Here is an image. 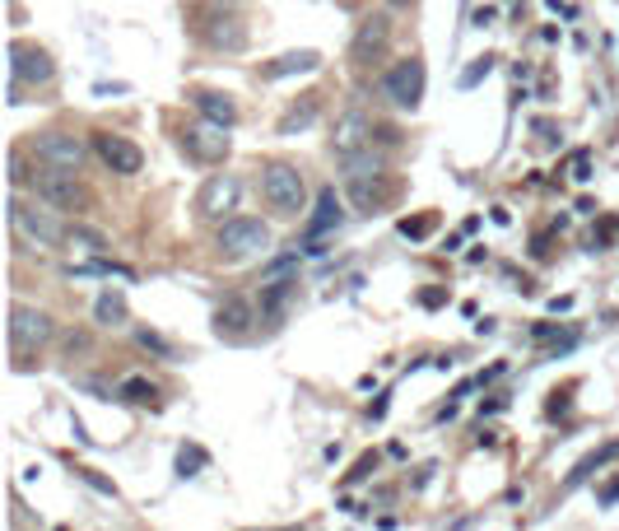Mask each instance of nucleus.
Masks as SVG:
<instances>
[{
    "mask_svg": "<svg viewBox=\"0 0 619 531\" xmlns=\"http://www.w3.org/2000/svg\"><path fill=\"white\" fill-rule=\"evenodd\" d=\"M261 196H266V205L284 219H294L308 210V182H303V173H298L294 164H270L266 173H261Z\"/></svg>",
    "mask_w": 619,
    "mask_h": 531,
    "instance_id": "obj_1",
    "label": "nucleus"
},
{
    "mask_svg": "<svg viewBox=\"0 0 619 531\" xmlns=\"http://www.w3.org/2000/svg\"><path fill=\"white\" fill-rule=\"evenodd\" d=\"M10 224H14V233H19L24 243H33V247H56V243H66V238H70V229L56 219L52 205H47V210H38V205L14 201L10 205Z\"/></svg>",
    "mask_w": 619,
    "mask_h": 531,
    "instance_id": "obj_2",
    "label": "nucleus"
},
{
    "mask_svg": "<svg viewBox=\"0 0 619 531\" xmlns=\"http://www.w3.org/2000/svg\"><path fill=\"white\" fill-rule=\"evenodd\" d=\"M219 257L224 261H247V257H261L270 247V229L261 224V219H224L219 224Z\"/></svg>",
    "mask_w": 619,
    "mask_h": 531,
    "instance_id": "obj_3",
    "label": "nucleus"
},
{
    "mask_svg": "<svg viewBox=\"0 0 619 531\" xmlns=\"http://www.w3.org/2000/svg\"><path fill=\"white\" fill-rule=\"evenodd\" d=\"M382 94H387L396 108L415 112L419 98H424V61H419V56H405V61H396V66L382 75Z\"/></svg>",
    "mask_w": 619,
    "mask_h": 531,
    "instance_id": "obj_4",
    "label": "nucleus"
},
{
    "mask_svg": "<svg viewBox=\"0 0 619 531\" xmlns=\"http://www.w3.org/2000/svg\"><path fill=\"white\" fill-rule=\"evenodd\" d=\"M56 336V322L38 308H28V303H14L10 308V345L24 354H38L42 345Z\"/></svg>",
    "mask_w": 619,
    "mask_h": 531,
    "instance_id": "obj_5",
    "label": "nucleus"
},
{
    "mask_svg": "<svg viewBox=\"0 0 619 531\" xmlns=\"http://www.w3.org/2000/svg\"><path fill=\"white\" fill-rule=\"evenodd\" d=\"M33 187H38V201L52 205V210H80L89 201V191L80 187L75 168H47V173L33 177Z\"/></svg>",
    "mask_w": 619,
    "mask_h": 531,
    "instance_id": "obj_6",
    "label": "nucleus"
},
{
    "mask_svg": "<svg viewBox=\"0 0 619 531\" xmlns=\"http://www.w3.org/2000/svg\"><path fill=\"white\" fill-rule=\"evenodd\" d=\"M238 196H243V182L233 173H215L196 191V215L201 219H224L229 210H238Z\"/></svg>",
    "mask_w": 619,
    "mask_h": 531,
    "instance_id": "obj_7",
    "label": "nucleus"
},
{
    "mask_svg": "<svg viewBox=\"0 0 619 531\" xmlns=\"http://www.w3.org/2000/svg\"><path fill=\"white\" fill-rule=\"evenodd\" d=\"M56 75V61L52 52H42L33 42H14L10 47V80L19 84H52Z\"/></svg>",
    "mask_w": 619,
    "mask_h": 531,
    "instance_id": "obj_8",
    "label": "nucleus"
},
{
    "mask_svg": "<svg viewBox=\"0 0 619 531\" xmlns=\"http://www.w3.org/2000/svg\"><path fill=\"white\" fill-rule=\"evenodd\" d=\"M229 126L219 122H201V126H187L182 131V150L191 159H201V164H219V159H229V136H224Z\"/></svg>",
    "mask_w": 619,
    "mask_h": 531,
    "instance_id": "obj_9",
    "label": "nucleus"
},
{
    "mask_svg": "<svg viewBox=\"0 0 619 531\" xmlns=\"http://www.w3.org/2000/svg\"><path fill=\"white\" fill-rule=\"evenodd\" d=\"M340 224H345V210H340V196L331 187L322 191V196H317V210H312V219H308V229H303V252H312V257H317V252H326L322 247V238L331 229H340Z\"/></svg>",
    "mask_w": 619,
    "mask_h": 531,
    "instance_id": "obj_10",
    "label": "nucleus"
},
{
    "mask_svg": "<svg viewBox=\"0 0 619 531\" xmlns=\"http://www.w3.org/2000/svg\"><path fill=\"white\" fill-rule=\"evenodd\" d=\"M33 154H38V164L47 168H75L80 173L84 164V140L80 136H66V131H47V136H38V145H33Z\"/></svg>",
    "mask_w": 619,
    "mask_h": 531,
    "instance_id": "obj_11",
    "label": "nucleus"
},
{
    "mask_svg": "<svg viewBox=\"0 0 619 531\" xmlns=\"http://www.w3.org/2000/svg\"><path fill=\"white\" fill-rule=\"evenodd\" d=\"M94 154L112 168V173H122V177H131V173H140V168H145L140 145H131L126 136H112V131H94Z\"/></svg>",
    "mask_w": 619,
    "mask_h": 531,
    "instance_id": "obj_12",
    "label": "nucleus"
},
{
    "mask_svg": "<svg viewBox=\"0 0 619 531\" xmlns=\"http://www.w3.org/2000/svg\"><path fill=\"white\" fill-rule=\"evenodd\" d=\"M391 42V19L387 14H368L364 24H359V33H354L350 42V56L359 61V66H368V61H377V56L387 52Z\"/></svg>",
    "mask_w": 619,
    "mask_h": 531,
    "instance_id": "obj_13",
    "label": "nucleus"
},
{
    "mask_svg": "<svg viewBox=\"0 0 619 531\" xmlns=\"http://www.w3.org/2000/svg\"><path fill=\"white\" fill-rule=\"evenodd\" d=\"M201 24H205V42H210L215 52H243L247 47V28L238 24V14L215 10V14H205Z\"/></svg>",
    "mask_w": 619,
    "mask_h": 531,
    "instance_id": "obj_14",
    "label": "nucleus"
},
{
    "mask_svg": "<svg viewBox=\"0 0 619 531\" xmlns=\"http://www.w3.org/2000/svg\"><path fill=\"white\" fill-rule=\"evenodd\" d=\"M252 322H256L252 303H247V299H229L215 313V336H219V341H247V336H252Z\"/></svg>",
    "mask_w": 619,
    "mask_h": 531,
    "instance_id": "obj_15",
    "label": "nucleus"
},
{
    "mask_svg": "<svg viewBox=\"0 0 619 531\" xmlns=\"http://www.w3.org/2000/svg\"><path fill=\"white\" fill-rule=\"evenodd\" d=\"M373 145V122H368L364 112H345L336 122V136H331V150L336 154H350V150H364Z\"/></svg>",
    "mask_w": 619,
    "mask_h": 531,
    "instance_id": "obj_16",
    "label": "nucleus"
},
{
    "mask_svg": "<svg viewBox=\"0 0 619 531\" xmlns=\"http://www.w3.org/2000/svg\"><path fill=\"white\" fill-rule=\"evenodd\" d=\"M294 294H298V280H289V275H275V280L261 289V322L280 327V322H284V308L294 303Z\"/></svg>",
    "mask_w": 619,
    "mask_h": 531,
    "instance_id": "obj_17",
    "label": "nucleus"
},
{
    "mask_svg": "<svg viewBox=\"0 0 619 531\" xmlns=\"http://www.w3.org/2000/svg\"><path fill=\"white\" fill-rule=\"evenodd\" d=\"M191 103H196V112H201L205 122H219V126L238 122V103H233L229 94H219V89H196V94H191Z\"/></svg>",
    "mask_w": 619,
    "mask_h": 531,
    "instance_id": "obj_18",
    "label": "nucleus"
},
{
    "mask_svg": "<svg viewBox=\"0 0 619 531\" xmlns=\"http://www.w3.org/2000/svg\"><path fill=\"white\" fill-rule=\"evenodd\" d=\"M382 168H387V154H377L373 145L340 154V173H345V182H359V177H382Z\"/></svg>",
    "mask_w": 619,
    "mask_h": 531,
    "instance_id": "obj_19",
    "label": "nucleus"
},
{
    "mask_svg": "<svg viewBox=\"0 0 619 531\" xmlns=\"http://www.w3.org/2000/svg\"><path fill=\"white\" fill-rule=\"evenodd\" d=\"M317 66H322V56L303 47V52L275 56L270 66H261V75H266V80H289V75H308V70H317Z\"/></svg>",
    "mask_w": 619,
    "mask_h": 531,
    "instance_id": "obj_20",
    "label": "nucleus"
},
{
    "mask_svg": "<svg viewBox=\"0 0 619 531\" xmlns=\"http://www.w3.org/2000/svg\"><path fill=\"white\" fill-rule=\"evenodd\" d=\"M615 457H619V438H610L606 448H596L592 457H582V462L573 466V476L564 480V490H578V485H587V480H592V476H596V471H601V466H606V462H615Z\"/></svg>",
    "mask_w": 619,
    "mask_h": 531,
    "instance_id": "obj_21",
    "label": "nucleus"
},
{
    "mask_svg": "<svg viewBox=\"0 0 619 531\" xmlns=\"http://www.w3.org/2000/svg\"><path fill=\"white\" fill-rule=\"evenodd\" d=\"M317 112H322V94H303V103H294V108L284 112L280 136H298V131H308V126L317 122Z\"/></svg>",
    "mask_w": 619,
    "mask_h": 531,
    "instance_id": "obj_22",
    "label": "nucleus"
},
{
    "mask_svg": "<svg viewBox=\"0 0 619 531\" xmlns=\"http://www.w3.org/2000/svg\"><path fill=\"white\" fill-rule=\"evenodd\" d=\"M126 317H131L126 294L108 289V294H98V299H94V322H98V327H126Z\"/></svg>",
    "mask_w": 619,
    "mask_h": 531,
    "instance_id": "obj_23",
    "label": "nucleus"
},
{
    "mask_svg": "<svg viewBox=\"0 0 619 531\" xmlns=\"http://www.w3.org/2000/svg\"><path fill=\"white\" fill-rule=\"evenodd\" d=\"M117 396H122V401H131V406H154L159 387H154L149 378H126L122 387H117Z\"/></svg>",
    "mask_w": 619,
    "mask_h": 531,
    "instance_id": "obj_24",
    "label": "nucleus"
},
{
    "mask_svg": "<svg viewBox=\"0 0 619 531\" xmlns=\"http://www.w3.org/2000/svg\"><path fill=\"white\" fill-rule=\"evenodd\" d=\"M201 466H210V452L196 448V443H182L177 448V476L187 480V476H201Z\"/></svg>",
    "mask_w": 619,
    "mask_h": 531,
    "instance_id": "obj_25",
    "label": "nucleus"
},
{
    "mask_svg": "<svg viewBox=\"0 0 619 531\" xmlns=\"http://www.w3.org/2000/svg\"><path fill=\"white\" fill-rule=\"evenodd\" d=\"M70 247H80V252H103V247H108V238H103V233H94V229H70V238H66Z\"/></svg>",
    "mask_w": 619,
    "mask_h": 531,
    "instance_id": "obj_26",
    "label": "nucleus"
},
{
    "mask_svg": "<svg viewBox=\"0 0 619 531\" xmlns=\"http://www.w3.org/2000/svg\"><path fill=\"white\" fill-rule=\"evenodd\" d=\"M135 341H140V350H149V354H159V359H177V350L168 341H163L159 331H140V336H135Z\"/></svg>",
    "mask_w": 619,
    "mask_h": 531,
    "instance_id": "obj_27",
    "label": "nucleus"
},
{
    "mask_svg": "<svg viewBox=\"0 0 619 531\" xmlns=\"http://www.w3.org/2000/svg\"><path fill=\"white\" fill-rule=\"evenodd\" d=\"M433 224H438V215H419V219H401V238H429Z\"/></svg>",
    "mask_w": 619,
    "mask_h": 531,
    "instance_id": "obj_28",
    "label": "nucleus"
},
{
    "mask_svg": "<svg viewBox=\"0 0 619 531\" xmlns=\"http://www.w3.org/2000/svg\"><path fill=\"white\" fill-rule=\"evenodd\" d=\"M489 70H494V56H480V61H475L471 70H461V89H475V84L485 80Z\"/></svg>",
    "mask_w": 619,
    "mask_h": 531,
    "instance_id": "obj_29",
    "label": "nucleus"
},
{
    "mask_svg": "<svg viewBox=\"0 0 619 531\" xmlns=\"http://www.w3.org/2000/svg\"><path fill=\"white\" fill-rule=\"evenodd\" d=\"M75 476H80L84 485H94L98 494H108V499H117V485H112V480H103V476H98V471H89V466H75Z\"/></svg>",
    "mask_w": 619,
    "mask_h": 531,
    "instance_id": "obj_30",
    "label": "nucleus"
},
{
    "mask_svg": "<svg viewBox=\"0 0 619 531\" xmlns=\"http://www.w3.org/2000/svg\"><path fill=\"white\" fill-rule=\"evenodd\" d=\"M61 350H66L70 359H75V354H84V350H89V331H66V336H61Z\"/></svg>",
    "mask_w": 619,
    "mask_h": 531,
    "instance_id": "obj_31",
    "label": "nucleus"
},
{
    "mask_svg": "<svg viewBox=\"0 0 619 531\" xmlns=\"http://www.w3.org/2000/svg\"><path fill=\"white\" fill-rule=\"evenodd\" d=\"M568 173L578 177V182H587V177H592V154H587V150H578V154H573V159H568Z\"/></svg>",
    "mask_w": 619,
    "mask_h": 531,
    "instance_id": "obj_32",
    "label": "nucleus"
},
{
    "mask_svg": "<svg viewBox=\"0 0 619 531\" xmlns=\"http://www.w3.org/2000/svg\"><path fill=\"white\" fill-rule=\"evenodd\" d=\"M10 182H14V187H24V182H28V164L19 159V154L10 159Z\"/></svg>",
    "mask_w": 619,
    "mask_h": 531,
    "instance_id": "obj_33",
    "label": "nucleus"
},
{
    "mask_svg": "<svg viewBox=\"0 0 619 531\" xmlns=\"http://www.w3.org/2000/svg\"><path fill=\"white\" fill-rule=\"evenodd\" d=\"M373 466H377V457H364V462H359V471H350V485H354V480H364Z\"/></svg>",
    "mask_w": 619,
    "mask_h": 531,
    "instance_id": "obj_34",
    "label": "nucleus"
},
{
    "mask_svg": "<svg viewBox=\"0 0 619 531\" xmlns=\"http://www.w3.org/2000/svg\"><path fill=\"white\" fill-rule=\"evenodd\" d=\"M615 499H619V480H610V485H606V490H601V504H615Z\"/></svg>",
    "mask_w": 619,
    "mask_h": 531,
    "instance_id": "obj_35",
    "label": "nucleus"
},
{
    "mask_svg": "<svg viewBox=\"0 0 619 531\" xmlns=\"http://www.w3.org/2000/svg\"><path fill=\"white\" fill-rule=\"evenodd\" d=\"M387 5H391V10H401V5H410V0H387Z\"/></svg>",
    "mask_w": 619,
    "mask_h": 531,
    "instance_id": "obj_36",
    "label": "nucleus"
}]
</instances>
